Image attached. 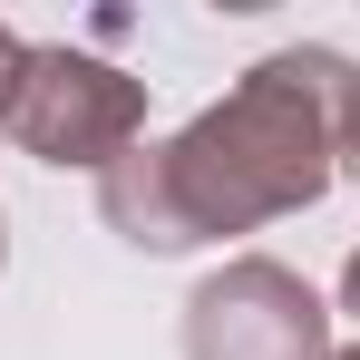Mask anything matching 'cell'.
Listing matches in <instances>:
<instances>
[{
    "mask_svg": "<svg viewBox=\"0 0 360 360\" xmlns=\"http://www.w3.org/2000/svg\"><path fill=\"white\" fill-rule=\"evenodd\" d=\"M360 68L341 49H273L253 59L195 117L166 136V185H176L185 243L263 234L283 214H311L341 185V136H351Z\"/></svg>",
    "mask_w": 360,
    "mask_h": 360,
    "instance_id": "cell-1",
    "label": "cell"
},
{
    "mask_svg": "<svg viewBox=\"0 0 360 360\" xmlns=\"http://www.w3.org/2000/svg\"><path fill=\"white\" fill-rule=\"evenodd\" d=\"M0 136L20 156H39V166L108 176L127 146L146 136V78H127L98 49H68V39H49V49L30 39V68H20V88L0 108Z\"/></svg>",
    "mask_w": 360,
    "mask_h": 360,
    "instance_id": "cell-2",
    "label": "cell"
},
{
    "mask_svg": "<svg viewBox=\"0 0 360 360\" xmlns=\"http://www.w3.org/2000/svg\"><path fill=\"white\" fill-rule=\"evenodd\" d=\"M185 360H331V302L273 253H234L185 292Z\"/></svg>",
    "mask_w": 360,
    "mask_h": 360,
    "instance_id": "cell-3",
    "label": "cell"
},
{
    "mask_svg": "<svg viewBox=\"0 0 360 360\" xmlns=\"http://www.w3.org/2000/svg\"><path fill=\"white\" fill-rule=\"evenodd\" d=\"M20 68H30V39L0 20V108H10V88H20Z\"/></svg>",
    "mask_w": 360,
    "mask_h": 360,
    "instance_id": "cell-4",
    "label": "cell"
},
{
    "mask_svg": "<svg viewBox=\"0 0 360 360\" xmlns=\"http://www.w3.org/2000/svg\"><path fill=\"white\" fill-rule=\"evenodd\" d=\"M341 176L360 185V98H351V136H341Z\"/></svg>",
    "mask_w": 360,
    "mask_h": 360,
    "instance_id": "cell-5",
    "label": "cell"
},
{
    "mask_svg": "<svg viewBox=\"0 0 360 360\" xmlns=\"http://www.w3.org/2000/svg\"><path fill=\"white\" fill-rule=\"evenodd\" d=\"M341 311H351V321H360V253H351V263H341Z\"/></svg>",
    "mask_w": 360,
    "mask_h": 360,
    "instance_id": "cell-6",
    "label": "cell"
},
{
    "mask_svg": "<svg viewBox=\"0 0 360 360\" xmlns=\"http://www.w3.org/2000/svg\"><path fill=\"white\" fill-rule=\"evenodd\" d=\"M331 360H360V341H351V351H331Z\"/></svg>",
    "mask_w": 360,
    "mask_h": 360,
    "instance_id": "cell-7",
    "label": "cell"
},
{
    "mask_svg": "<svg viewBox=\"0 0 360 360\" xmlns=\"http://www.w3.org/2000/svg\"><path fill=\"white\" fill-rule=\"evenodd\" d=\"M0 263H10V234H0Z\"/></svg>",
    "mask_w": 360,
    "mask_h": 360,
    "instance_id": "cell-8",
    "label": "cell"
}]
</instances>
